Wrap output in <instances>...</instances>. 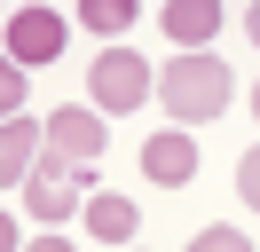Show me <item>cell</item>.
I'll return each mask as SVG.
<instances>
[{"label": "cell", "mask_w": 260, "mask_h": 252, "mask_svg": "<svg viewBox=\"0 0 260 252\" xmlns=\"http://www.w3.org/2000/svg\"><path fill=\"white\" fill-rule=\"evenodd\" d=\"M229 94H237V79H229V63L213 55V47L205 55H174L158 71V103H166L174 126H213L229 110Z\"/></svg>", "instance_id": "6da1fadb"}, {"label": "cell", "mask_w": 260, "mask_h": 252, "mask_svg": "<svg viewBox=\"0 0 260 252\" xmlns=\"http://www.w3.org/2000/svg\"><path fill=\"white\" fill-rule=\"evenodd\" d=\"M150 94H158V79H150V63L134 55V47H103V55L87 63V103H95L103 118H126Z\"/></svg>", "instance_id": "7a4b0ae2"}, {"label": "cell", "mask_w": 260, "mask_h": 252, "mask_svg": "<svg viewBox=\"0 0 260 252\" xmlns=\"http://www.w3.org/2000/svg\"><path fill=\"white\" fill-rule=\"evenodd\" d=\"M87 189H95V166H79V158H55V150H48V158L32 166V181H24V205H32L40 220H71Z\"/></svg>", "instance_id": "3957f363"}, {"label": "cell", "mask_w": 260, "mask_h": 252, "mask_svg": "<svg viewBox=\"0 0 260 252\" xmlns=\"http://www.w3.org/2000/svg\"><path fill=\"white\" fill-rule=\"evenodd\" d=\"M63 40H71V24H63L55 8H16V16H8V63H16V71L55 63V55H63Z\"/></svg>", "instance_id": "277c9868"}, {"label": "cell", "mask_w": 260, "mask_h": 252, "mask_svg": "<svg viewBox=\"0 0 260 252\" xmlns=\"http://www.w3.org/2000/svg\"><path fill=\"white\" fill-rule=\"evenodd\" d=\"M103 142H111V126H103V110L95 103H63L48 118V150L55 158H79V166H95L103 158Z\"/></svg>", "instance_id": "5b68a950"}, {"label": "cell", "mask_w": 260, "mask_h": 252, "mask_svg": "<svg viewBox=\"0 0 260 252\" xmlns=\"http://www.w3.org/2000/svg\"><path fill=\"white\" fill-rule=\"evenodd\" d=\"M142 173H150L158 189L197 181V134H189V126H158V134L142 142Z\"/></svg>", "instance_id": "8992f818"}, {"label": "cell", "mask_w": 260, "mask_h": 252, "mask_svg": "<svg viewBox=\"0 0 260 252\" xmlns=\"http://www.w3.org/2000/svg\"><path fill=\"white\" fill-rule=\"evenodd\" d=\"M32 166H40V118H8V134H0V189H24L32 181Z\"/></svg>", "instance_id": "52a82bcc"}, {"label": "cell", "mask_w": 260, "mask_h": 252, "mask_svg": "<svg viewBox=\"0 0 260 252\" xmlns=\"http://www.w3.org/2000/svg\"><path fill=\"white\" fill-rule=\"evenodd\" d=\"M213 32H221V0H174L166 8V40H181L189 55H205Z\"/></svg>", "instance_id": "ba28073f"}, {"label": "cell", "mask_w": 260, "mask_h": 252, "mask_svg": "<svg viewBox=\"0 0 260 252\" xmlns=\"http://www.w3.org/2000/svg\"><path fill=\"white\" fill-rule=\"evenodd\" d=\"M134 229H142V213H134V197H87V236H103V244H134Z\"/></svg>", "instance_id": "9c48e42d"}, {"label": "cell", "mask_w": 260, "mask_h": 252, "mask_svg": "<svg viewBox=\"0 0 260 252\" xmlns=\"http://www.w3.org/2000/svg\"><path fill=\"white\" fill-rule=\"evenodd\" d=\"M79 24L103 32V40H118V32L134 24V0H79Z\"/></svg>", "instance_id": "30bf717a"}, {"label": "cell", "mask_w": 260, "mask_h": 252, "mask_svg": "<svg viewBox=\"0 0 260 252\" xmlns=\"http://www.w3.org/2000/svg\"><path fill=\"white\" fill-rule=\"evenodd\" d=\"M237 197H244V205L260 213V142H252V150L237 158Z\"/></svg>", "instance_id": "8fae6325"}, {"label": "cell", "mask_w": 260, "mask_h": 252, "mask_svg": "<svg viewBox=\"0 0 260 252\" xmlns=\"http://www.w3.org/2000/svg\"><path fill=\"white\" fill-rule=\"evenodd\" d=\"M189 252H252V244H244L237 229H197V236H189Z\"/></svg>", "instance_id": "7c38bea8"}, {"label": "cell", "mask_w": 260, "mask_h": 252, "mask_svg": "<svg viewBox=\"0 0 260 252\" xmlns=\"http://www.w3.org/2000/svg\"><path fill=\"white\" fill-rule=\"evenodd\" d=\"M0 110H8V118H16V110H24V71H16V63L0 71Z\"/></svg>", "instance_id": "4fadbf2b"}, {"label": "cell", "mask_w": 260, "mask_h": 252, "mask_svg": "<svg viewBox=\"0 0 260 252\" xmlns=\"http://www.w3.org/2000/svg\"><path fill=\"white\" fill-rule=\"evenodd\" d=\"M24 252H71V244H63V236H32Z\"/></svg>", "instance_id": "5bb4252c"}, {"label": "cell", "mask_w": 260, "mask_h": 252, "mask_svg": "<svg viewBox=\"0 0 260 252\" xmlns=\"http://www.w3.org/2000/svg\"><path fill=\"white\" fill-rule=\"evenodd\" d=\"M244 32H252V47H260V0H252V8H244Z\"/></svg>", "instance_id": "9a60e30c"}, {"label": "cell", "mask_w": 260, "mask_h": 252, "mask_svg": "<svg viewBox=\"0 0 260 252\" xmlns=\"http://www.w3.org/2000/svg\"><path fill=\"white\" fill-rule=\"evenodd\" d=\"M252 118H260V87H252Z\"/></svg>", "instance_id": "2e32d148"}]
</instances>
